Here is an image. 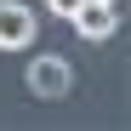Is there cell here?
<instances>
[{
    "label": "cell",
    "mask_w": 131,
    "mask_h": 131,
    "mask_svg": "<svg viewBox=\"0 0 131 131\" xmlns=\"http://www.w3.org/2000/svg\"><path fill=\"white\" fill-rule=\"evenodd\" d=\"M46 12H51V17H63V23H69V17L80 12V0H46Z\"/></svg>",
    "instance_id": "cell-4"
},
{
    "label": "cell",
    "mask_w": 131,
    "mask_h": 131,
    "mask_svg": "<svg viewBox=\"0 0 131 131\" xmlns=\"http://www.w3.org/2000/svg\"><path fill=\"white\" fill-rule=\"evenodd\" d=\"M23 85H29V97H40V103H63L74 91V63L57 57V51H40V57H29Z\"/></svg>",
    "instance_id": "cell-1"
},
{
    "label": "cell",
    "mask_w": 131,
    "mask_h": 131,
    "mask_svg": "<svg viewBox=\"0 0 131 131\" xmlns=\"http://www.w3.org/2000/svg\"><path fill=\"white\" fill-rule=\"evenodd\" d=\"M40 40V12L29 0H0V51H29Z\"/></svg>",
    "instance_id": "cell-2"
},
{
    "label": "cell",
    "mask_w": 131,
    "mask_h": 131,
    "mask_svg": "<svg viewBox=\"0 0 131 131\" xmlns=\"http://www.w3.org/2000/svg\"><path fill=\"white\" fill-rule=\"evenodd\" d=\"M69 23L85 40H108V34L120 29V0H80V12L69 17Z\"/></svg>",
    "instance_id": "cell-3"
}]
</instances>
